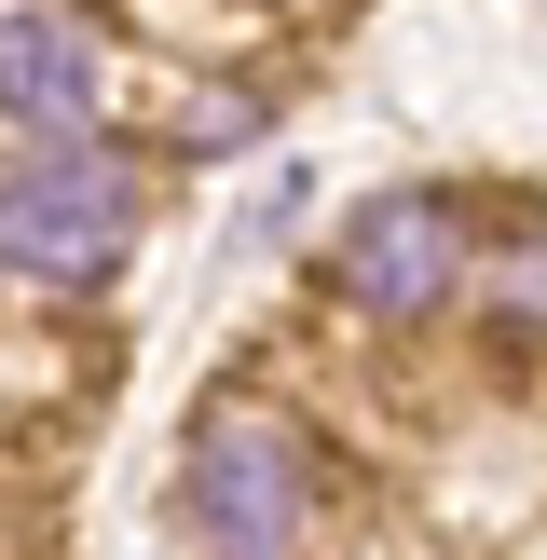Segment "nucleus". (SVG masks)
Listing matches in <instances>:
<instances>
[{"mask_svg": "<svg viewBox=\"0 0 547 560\" xmlns=\"http://www.w3.org/2000/svg\"><path fill=\"white\" fill-rule=\"evenodd\" d=\"M137 246V191L124 164L96 151V124L42 137V151L0 178V273H27V288H109Z\"/></svg>", "mask_w": 547, "mask_h": 560, "instance_id": "obj_1", "label": "nucleus"}, {"mask_svg": "<svg viewBox=\"0 0 547 560\" xmlns=\"http://www.w3.org/2000/svg\"><path fill=\"white\" fill-rule=\"evenodd\" d=\"M178 506H191V534H206V547H233V560L301 547V506H315V492H301V438L274 424V410H206Z\"/></svg>", "mask_w": 547, "mask_h": 560, "instance_id": "obj_2", "label": "nucleus"}, {"mask_svg": "<svg viewBox=\"0 0 547 560\" xmlns=\"http://www.w3.org/2000/svg\"><path fill=\"white\" fill-rule=\"evenodd\" d=\"M328 288L356 301V315L383 328H424L438 301L465 288V219L438 206V191H383V206L342 219V260H328Z\"/></svg>", "mask_w": 547, "mask_h": 560, "instance_id": "obj_3", "label": "nucleus"}, {"mask_svg": "<svg viewBox=\"0 0 547 560\" xmlns=\"http://www.w3.org/2000/svg\"><path fill=\"white\" fill-rule=\"evenodd\" d=\"M479 315H492V328H520V342H547V233L492 246V273H479Z\"/></svg>", "mask_w": 547, "mask_h": 560, "instance_id": "obj_5", "label": "nucleus"}, {"mask_svg": "<svg viewBox=\"0 0 547 560\" xmlns=\"http://www.w3.org/2000/svg\"><path fill=\"white\" fill-rule=\"evenodd\" d=\"M0 109L27 137H69V124L109 109V55L69 0H0Z\"/></svg>", "mask_w": 547, "mask_h": 560, "instance_id": "obj_4", "label": "nucleus"}]
</instances>
